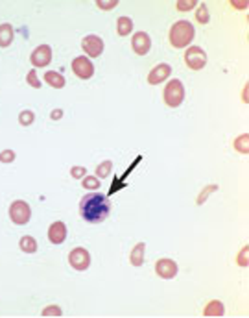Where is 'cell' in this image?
Segmentation results:
<instances>
[{
  "instance_id": "603a6c76",
  "label": "cell",
  "mask_w": 249,
  "mask_h": 318,
  "mask_svg": "<svg viewBox=\"0 0 249 318\" xmlns=\"http://www.w3.org/2000/svg\"><path fill=\"white\" fill-rule=\"evenodd\" d=\"M83 187L91 189V191L100 189V179L96 178V176H85V178H83Z\"/></svg>"
},
{
  "instance_id": "9c48e42d",
  "label": "cell",
  "mask_w": 249,
  "mask_h": 318,
  "mask_svg": "<svg viewBox=\"0 0 249 318\" xmlns=\"http://www.w3.org/2000/svg\"><path fill=\"white\" fill-rule=\"evenodd\" d=\"M30 61H32V65H34L35 69L46 67V65H50V61H52V49H50L48 44H41V47H37V49L32 52Z\"/></svg>"
},
{
  "instance_id": "e0dca14e",
  "label": "cell",
  "mask_w": 249,
  "mask_h": 318,
  "mask_svg": "<svg viewBox=\"0 0 249 318\" xmlns=\"http://www.w3.org/2000/svg\"><path fill=\"white\" fill-rule=\"evenodd\" d=\"M131 32H133V20H131L130 17H120V19L116 20V34H118L120 37H126V35H130Z\"/></svg>"
},
{
  "instance_id": "f1b7e54d",
  "label": "cell",
  "mask_w": 249,
  "mask_h": 318,
  "mask_svg": "<svg viewBox=\"0 0 249 318\" xmlns=\"http://www.w3.org/2000/svg\"><path fill=\"white\" fill-rule=\"evenodd\" d=\"M87 174V170H85V167H72L70 169V176L74 179H80V178H83Z\"/></svg>"
},
{
  "instance_id": "7a4b0ae2",
  "label": "cell",
  "mask_w": 249,
  "mask_h": 318,
  "mask_svg": "<svg viewBox=\"0 0 249 318\" xmlns=\"http://www.w3.org/2000/svg\"><path fill=\"white\" fill-rule=\"evenodd\" d=\"M196 35V30L188 20H178L170 28V44L173 49H185L192 43V39Z\"/></svg>"
},
{
  "instance_id": "4fadbf2b",
  "label": "cell",
  "mask_w": 249,
  "mask_h": 318,
  "mask_svg": "<svg viewBox=\"0 0 249 318\" xmlns=\"http://www.w3.org/2000/svg\"><path fill=\"white\" fill-rule=\"evenodd\" d=\"M48 239L52 244H63L65 239H67V226H65V222L58 220L54 222L52 226L48 228Z\"/></svg>"
},
{
  "instance_id": "83f0119b",
  "label": "cell",
  "mask_w": 249,
  "mask_h": 318,
  "mask_svg": "<svg viewBox=\"0 0 249 318\" xmlns=\"http://www.w3.org/2000/svg\"><path fill=\"white\" fill-rule=\"evenodd\" d=\"M96 6H98L100 10H113V8L118 6V0H109V2H106V0H98Z\"/></svg>"
},
{
  "instance_id": "1f68e13d",
  "label": "cell",
  "mask_w": 249,
  "mask_h": 318,
  "mask_svg": "<svg viewBox=\"0 0 249 318\" xmlns=\"http://www.w3.org/2000/svg\"><path fill=\"white\" fill-rule=\"evenodd\" d=\"M245 254H247V250L244 248V250H242V254H240V265H242V266L247 265V263H245Z\"/></svg>"
},
{
  "instance_id": "ffe728a7",
  "label": "cell",
  "mask_w": 249,
  "mask_h": 318,
  "mask_svg": "<svg viewBox=\"0 0 249 318\" xmlns=\"http://www.w3.org/2000/svg\"><path fill=\"white\" fill-rule=\"evenodd\" d=\"M111 169H113V161H104V163H100L98 167H96V178L102 179V178H107L111 172Z\"/></svg>"
},
{
  "instance_id": "4316f807",
  "label": "cell",
  "mask_w": 249,
  "mask_h": 318,
  "mask_svg": "<svg viewBox=\"0 0 249 318\" xmlns=\"http://www.w3.org/2000/svg\"><path fill=\"white\" fill-rule=\"evenodd\" d=\"M26 82L34 87V89H39V87H41V82H39V78H37V71H30V73L26 74Z\"/></svg>"
},
{
  "instance_id": "d4e9b609",
  "label": "cell",
  "mask_w": 249,
  "mask_h": 318,
  "mask_svg": "<svg viewBox=\"0 0 249 318\" xmlns=\"http://www.w3.org/2000/svg\"><path fill=\"white\" fill-rule=\"evenodd\" d=\"M196 4H197L196 0H178V2H176V8H178L179 11H190Z\"/></svg>"
},
{
  "instance_id": "3957f363",
  "label": "cell",
  "mask_w": 249,
  "mask_h": 318,
  "mask_svg": "<svg viewBox=\"0 0 249 318\" xmlns=\"http://www.w3.org/2000/svg\"><path fill=\"white\" fill-rule=\"evenodd\" d=\"M164 104L170 107H179L185 100V87L179 82L178 78L176 80H170L164 87Z\"/></svg>"
},
{
  "instance_id": "44dd1931",
  "label": "cell",
  "mask_w": 249,
  "mask_h": 318,
  "mask_svg": "<svg viewBox=\"0 0 249 318\" xmlns=\"http://www.w3.org/2000/svg\"><path fill=\"white\" fill-rule=\"evenodd\" d=\"M35 121V115H34V111L32 109H24L20 111V115H19V122L20 126H30V124H34Z\"/></svg>"
},
{
  "instance_id": "6da1fadb",
  "label": "cell",
  "mask_w": 249,
  "mask_h": 318,
  "mask_svg": "<svg viewBox=\"0 0 249 318\" xmlns=\"http://www.w3.org/2000/svg\"><path fill=\"white\" fill-rule=\"evenodd\" d=\"M109 211H111V203L106 194L92 191V193H87L80 200V215L89 224H102V222L109 217Z\"/></svg>"
},
{
  "instance_id": "2e32d148",
  "label": "cell",
  "mask_w": 249,
  "mask_h": 318,
  "mask_svg": "<svg viewBox=\"0 0 249 318\" xmlns=\"http://www.w3.org/2000/svg\"><path fill=\"white\" fill-rule=\"evenodd\" d=\"M144 252H146V244L144 242H139V244L133 246V250L130 254V263L133 266H142L144 263Z\"/></svg>"
},
{
  "instance_id": "30bf717a",
  "label": "cell",
  "mask_w": 249,
  "mask_h": 318,
  "mask_svg": "<svg viewBox=\"0 0 249 318\" xmlns=\"http://www.w3.org/2000/svg\"><path fill=\"white\" fill-rule=\"evenodd\" d=\"M155 272H157L159 278H163V280H172L178 276V263H173L172 259H168V257H163V259H159L155 263Z\"/></svg>"
},
{
  "instance_id": "8992f818",
  "label": "cell",
  "mask_w": 249,
  "mask_h": 318,
  "mask_svg": "<svg viewBox=\"0 0 249 318\" xmlns=\"http://www.w3.org/2000/svg\"><path fill=\"white\" fill-rule=\"evenodd\" d=\"M68 263H70V266L74 270L83 272V270H87L89 265H91V254H89L85 248H74V250L68 254Z\"/></svg>"
},
{
  "instance_id": "d6986e66",
  "label": "cell",
  "mask_w": 249,
  "mask_h": 318,
  "mask_svg": "<svg viewBox=\"0 0 249 318\" xmlns=\"http://www.w3.org/2000/svg\"><path fill=\"white\" fill-rule=\"evenodd\" d=\"M19 248L24 254H35V252H37V241H35L34 237L24 235L19 241Z\"/></svg>"
},
{
  "instance_id": "8fae6325",
  "label": "cell",
  "mask_w": 249,
  "mask_h": 318,
  "mask_svg": "<svg viewBox=\"0 0 249 318\" xmlns=\"http://www.w3.org/2000/svg\"><path fill=\"white\" fill-rule=\"evenodd\" d=\"M131 49L137 56H146L152 49V39L146 32H137L131 39Z\"/></svg>"
},
{
  "instance_id": "ac0fdd59",
  "label": "cell",
  "mask_w": 249,
  "mask_h": 318,
  "mask_svg": "<svg viewBox=\"0 0 249 318\" xmlns=\"http://www.w3.org/2000/svg\"><path fill=\"white\" fill-rule=\"evenodd\" d=\"M223 313H226V307L218 300H212L211 304H207V307L203 309L205 316H223Z\"/></svg>"
},
{
  "instance_id": "7402d4cb",
  "label": "cell",
  "mask_w": 249,
  "mask_h": 318,
  "mask_svg": "<svg viewBox=\"0 0 249 318\" xmlns=\"http://www.w3.org/2000/svg\"><path fill=\"white\" fill-rule=\"evenodd\" d=\"M209 19H211L209 10H207L205 4H202L200 8H197V11H196V20L200 22V25H207V22H209Z\"/></svg>"
},
{
  "instance_id": "4dcf8cb0",
  "label": "cell",
  "mask_w": 249,
  "mask_h": 318,
  "mask_svg": "<svg viewBox=\"0 0 249 318\" xmlns=\"http://www.w3.org/2000/svg\"><path fill=\"white\" fill-rule=\"evenodd\" d=\"M50 117H52V121H59V119L63 117V111L61 109H54Z\"/></svg>"
},
{
  "instance_id": "9a60e30c",
  "label": "cell",
  "mask_w": 249,
  "mask_h": 318,
  "mask_svg": "<svg viewBox=\"0 0 249 318\" xmlns=\"http://www.w3.org/2000/svg\"><path fill=\"white\" fill-rule=\"evenodd\" d=\"M44 82H46L50 87H54V89H63L65 83H67V80H65L63 74L54 73V71H48V73H44Z\"/></svg>"
},
{
  "instance_id": "cb8c5ba5",
  "label": "cell",
  "mask_w": 249,
  "mask_h": 318,
  "mask_svg": "<svg viewBox=\"0 0 249 318\" xmlns=\"http://www.w3.org/2000/svg\"><path fill=\"white\" fill-rule=\"evenodd\" d=\"M41 314H43V316H61L63 311L59 305H48V307L43 309V313Z\"/></svg>"
},
{
  "instance_id": "7c38bea8",
  "label": "cell",
  "mask_w": 249,
  "mask_h": 318,
  "mask_svg": "<svg viewBox=\"0 0 249 318\" xmlns=\"http://www.w3.org/2000/svg\"><path fill=\"white\" fill-rule=\"evenodd\" d=\"M172 74V67L168 65V63H159L155 65L148 74V83L150 85H159V83H163L166 78H170Z\"/></svg>"
},
{
  "instance_id": "ba28073f",
  "label": "cell",
  "mask_w": 249,
  "mask_h": 318,
  "mask_svg": "<svg viewBox=\"0 0 249 318\" xmlns=\"http://www.w3.org/2000/svg\"><path fill=\"white\" fill-rule=\"evenodd\" d=\"M82 49L89 58H98L104 52V41L98 35H85L82 41Z\"/></svg>"
},
{
  "instance_id": "277c9868",
  "label": "cell",
  "mask_w": 249,
  "mask_h": 318,
  "mask_svg": "<svg viewBox=\"0 0 249 318\" xmlns=\"http://www.w3.org/2000/svg\"><path fill=\"white\" fill-rule=\"evenodd\" d=\"M10 218L17 226H24L32 218V209H30V206L24 200H15L10 206Z\"/></svg>"
},
{
  "instance_id": "52a82bcc",
  "label": "cell",
  "mask_w": 249,
  "mask_h": 318,
  "mask_svg": "<svg viewBox=\"0 0 249 318\" xmlns=\"http://www.w3.org/2000/svg\"><path fill=\"white\" fill-rule=\"evenodd\" d=\"M72 71L78 78L82 80H89V78L94 76V65L89 61L87 56H80V58H74L72 61Z\"/></svg>"
},
{
  "instance_id": "484cf974",
  "label": "cell",
  "mask_w": 249,
  "mask_h": 318,
  "mask_svg": "<svg viewBox=\"0 0 249 318\" xmlns=\"http://www.w3.org/2000/svg\"><path fill=\"white\" fill-rule=\"evenodd\" d=\"M15 157H17V154L13 150H2L0 152V163H11V161H15Z\"/></svg>"
},
{
  "instance_id": "f546056e",
  "label": "cell",
  "mask_w": 249,
  "mask_h": 318,
  "mask_svg": "<svg viewBox=\"0 0 249 318\" xmlns=\"http://www.w3.org/2000/svg\"><path fill=\"white\" fill-rule=\"evenodd\" d=\"M245 141H247V135H242V137H240L238 141H235V146L238 145V148L242 150V152H244V154H245V152H247V146L244 145Z\"/></svg>"
},
{
  "instance_id": "5b68a950",
  "label": "cell",
  "mask_w": 249,
  "mask_h": 318,
  "mask_svg": "<svg viewBox=\"0 0 249 318\" xmlns=\"http://www.w3.org/2000/svg\"><path fill=\"white\" fill-rule=\"evenodd\" d=\"M185 63L192 71H202L207 65V54L200 47H188L185 52Z\"/></svg>"
},
{
  "instance_id": "5bb4252c",
  "label": "cell",
  "mask_w": 249,
  "mask_h": 318,
  "mask_svg": "<svg viewBox=\"0 0 249 318\" xmlns=\"http://www.w3.org/2000/svg\"><path fill=\"white\" fill-rule=\"evenodd\" d=\"M13 26L4 22V25H0V49H6V47H10L13 43Z\"/></svg>"
},
{
  "instance_id": "d6a6232c",
  "label": "cell",
  "mask_w": 249,
  "mask_h": 318,
  "mask_svg": "<svg viewBox=\"0 0 249 318\" xmlns=\"http://www.w3.org/2000/svg\"><path fill=\"white\" fill-rule=\"evenodd\" d=\"M233 6H235V8H245L247 2H233Z\"/></svg>"
}]
</instances>
